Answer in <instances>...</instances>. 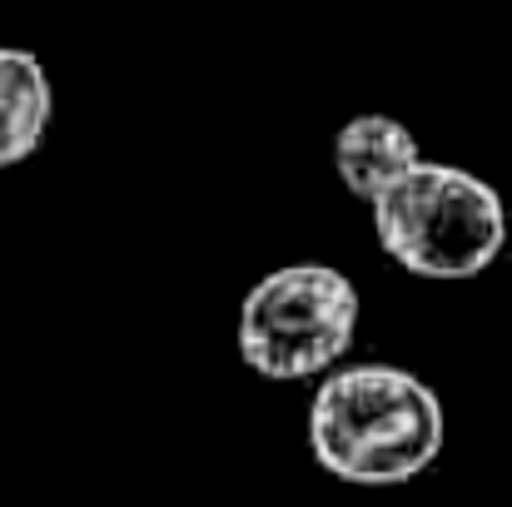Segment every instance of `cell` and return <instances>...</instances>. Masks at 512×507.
I'll return each mask as SVG.
<instances>
[{
    "label": "cell",
    "instance_id": "6da1fadb",
    "mask_svg": "<svg viewBox=\"0 0 512 507\" xmlns=\"http://www.w3.org/2000/svg\"><path fill=\"white\" fill-rule=\"evenodd\" d=\"M309 453L353 488L413 483L443 453V403L398 363L339 368L309 403Z\"/></svg>",
    "mask_w": 512,
    "mask_h": 507
},
{
    "label": "cell",
    "instance_id": "7a4b0ae2",
    "mask_svg": "<svg viewBox=\"0 0 512 507\" xmlns=\"http://www.w3.org/2000/svg\"><path fill=\"white\" fill-rule=\"evenodd\" d=\"M373 234L403 274L463 284L508 249V209L473 169L423 160L373 204Z\"/></svg>",
    "mask_w": 512,
    "mask_h": 507
},
{
    "label": "cell",
    "instance_id": "3957f363",
    "mask_svg": "<svg viewBox=\"0 0 512 507\" xmlns=\"http://www.w3.org/2000/svg\"><path fill=\"white\" fill-rule=\"evenodd\" d=\"M363 299L353 279L304 259L264 274L239 304V358L269 383L319 378L353 348Z\"/></svg>",
    "mask_w": 512,
    "mask_h": 507
},
{
    "label": "cell",
    "instance_id": "277c9868",
    "mask_svg": "<svg viewBox=\"0 0 512 507\" xmlns=\"http://www.w3.org/2000/svg\"><path fill=\"white\" fill-rule=\"evenodd\" d=\"M418 165H423L418 140L393 115H353L334 140V169H339L343 189L363 199L368 209Z\"/></svg>",
    "mask_w": 512,
    "mask_h": 507
},
{
    "label": "cell",
    "instance_id": "5b68a950",
    "mask_svg": "<svg viewBox=\"0 0 512 507\" xmlns=\"http://www.w3.org/2000/svg\"><path fill=\"white\" fill-rule=\"evenodd\" d=\"M55 115V90L45 65L20 50V45H0V169L25 165Z\"/></svg>",
    "mask_w": 512,
    "mask_h": 507
}]
</instances>
